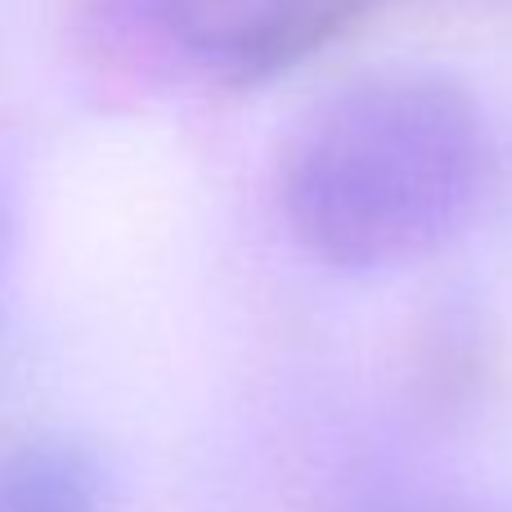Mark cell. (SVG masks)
I'll return each instance as SVG.
<instances>
[{"label":"cell","mask_w":512,"mask_h":512,"mask_svg":"<svg viewBox=\"0 0 512 512\" xmlns=\"http://www.w3.org/2000/svg\"><path fill=\"white\" fill-rule=\"evenodd\" d=\"M490 176L481 108L441 72L337 86L283 158V221L319 265L378 274L423 261L477 212Z\"/></svg>","instance_id":"1"},{"label":"cell","mask_w":512,"mask_h":512,"mask_svg":"<svg viewBox=\"0 0 512 512\" xmlns=\"http://www.w3.org/2000/svg\"><path fill=\"white\" fill-rule=\"evenodd\" d=\"M135 9L189 63L256 81L319 50L346 23L351 0H135Z\"/></svg>","instance_id":"2"},{"label":"cell","mask_w":512,"mask_h":512,"mask_svg":"<svg viewBox=\"0 0 512 512\" xmlns=\"http://www.w3.org/2000/svg\"><path fill=\"white\" fill-rule=\"evenodd\" d=\"M9 252H14V216H9V203L0 198V292H5L9 279Z\"/></svg>","instance_id":"3"}]
</instances>
